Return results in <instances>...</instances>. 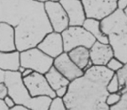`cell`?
Segmentation results:
<instances>
[{
    "label": "cell",
    "instance_id": "obj_27",
    "mask_svg": "<svg viewBox=\"0 0 127 110\" xmlns=\"http://www.w3.org/2000/svg\"><path fill=\"white\" fill-rule=\"evenodd\" d=\"M4 103L6 104V106L8 107V108L11 109V108H12L13 107L16 105V103H15V101H14V100L12 99V98L11 97L10 95H6L5 97L4 98Z\"/></svg>",
    "mask_w": 127,
    "mask_h": 110
},
{
    "label": "cell",
    "instance_id": "obj_30",
    "mask_svg": "<svg viewBox=\"0 0 127 110\" xmlns=\"http://www.w3.org/2000/svg\"><path fill=\"white\" fill-rule=\"evenodd\" d=\"M33 70H32V69H30V68H25V70H24V72L21 74V75H22V77H26V76H28V75H32V73H33Z\"/></svg>",
    "mask_w": 127,
    "mask_h": 110
},
{
    "label": "cell",
    "instance_id": "obj_12",
    "mask_svg": "<svg viewBox=\"0 0 127 110\" xmlns=\"http://www.w3.org/2000/svg\"><path fill=\"white\" fill-rule=\"evenodd\" d=\"M69 18L70 26H82L85 16L82 0H58Z\"/></svg>",
    "mask_w": 127,
    "mask_h": 110
},
{
    "label": "cell",
    "instance_id": "obj_33",
    "mask_svg": "<svg viewBox=\"0 0 127 110\" xmlns=\"http://www.w3.org/2000/svg\"><path fill=\"white\" fill-rule=\"evenodd\" d=\"M0 110H10V108L6 106L4 100L0 99Z\"/></svg>",
    "mask_w": 127,
    "mask_h": 110
},
{
    "label": "cell",
    "instance_id": "obj_15",
    "mask_svg": "<svg viewBox=\"0 0 127 110\" xmlns=\"http://www.w3.org/2000/svg\"><path fill=\"white\" fill-rule=\"evenodd\" d=\"M17 50L14 29L5 23H0V51L11 52Z\"/></svg>",
    "mask_w": 127,
    "mask_h": 110
},
{
    "label": "cell",
    "instance_id": "obj_18",
    "mask_svg": "<svg viewBox=\"0 0 127 110\" xmlns=\"http://www.w3.org/2000/svg\"><path fill=\"white\" fill-rule=\"evenodd\" d=\"M82 26L94 37L96 41L100 42L102 44H109V38L101 30L100 21L94 18H86Z\"/></svg>",
    "mask_w": 127,
    "mask_h": 110
},
{
    "label": "cell",
    "instance_id": "obj_9",
    "mask_svg": "<svg viewBox=\"0 0 127 110\" xmlns=\"http://www.w3.org/2000/svg\"><path fill=\"white\" fill-rule=\"evenodd\" d=\"M101 30L106 36L127 33V17L124 11L117 9L100 21Z\"/></svg>",
    "mask_w": 127,
    "mask_h": 110
},
{
    "label": "cell",
    "instance_id": "obj_14",
    "mask_svg": "<svg viewBox=\"0 0 127 110\" xmlns=\"http://www.w3.org/2000/svg\"><path fill=\"white\" fill-rule=\"evenodd\" d=\"M109 44L112 48L114 57L123 63H127V33L120 35H109Z\"/></svg>",
    "mask_w": 127,
    "mask_h": 110
},
{
    "label": "cell",
    "instance_id": "obj_16",
    "mask_svg": "<svg viewBox=\"0 0 127 110\" xmlns=\"http://www.w3.org/2000/svg\"><path fill=\"white\" fill-rule=\"evenodd\" d=\"M71 60L84 72L92 66L90 59L89 49L85 47H77L68 52Z\"/></svg>",
    "mask_w": 127,
    "mask_h": 110
},
{
    "label": "cell",
    "instance_id": "obj_36",
    "mask_svg": "<svg viewBox=\"0 0 127 110\" xmlns=\"http://www.w3.org/2000/svg\"><path fill=\"white\" fill-rule=\"evenodd\" d=\"M124 13H125V16L127 17V7L125 8V10H124Z\"/></svg>",
    "mask_w": 127,
    "mask_h": 110
},
{
    "label": "cell",
    "instance_id": "obj_10",
    "mask_svg": "<svg viewBox=\"0 0 127 110\" xmlns=\"http://www.w3.org/2000/svg\"><path fill=\"white\" fill-rule=\"evenodd\" d=\"M53 67L70 82L82 76L85 73L71 61L66 52H63L58 57L54 58Z\"/></svg>",
    "mask_w": 127,
    "mask_h": 110
},
{
    "label": "cell",
    "instance_id": "obj_17",
    "mask_svg": "<svg viewBox=\"0 0 127 110\" xmlns=\"http://www.w3.org/2000/svg\"><path fill=\"white\" fill-rule=\"evenodd\" d=\"M20 52L18 50L11 52L0 51V69L4 71H18L20 67Z\"/></svg>",
    "mask_w": 127,
    "mask_h": 110
},
{
    "label": "cell",
    "instance_id": "obj_1",
    "mask_svg": "<svg viewBox=\"0 0 127 110\" xmlns=\"http://www.w3.org/2000/svg\"><path fill=\"white\" fill-rule=\"evenodd\" d=\"M0 23L14 29L16 49L19 52L37 47L52 31L44 3L36 0H0Z\"/></svg>",
    "mask_w": 127,
    "mask_h": 110
},
{
    "label": "cell",
    "instance_id": "obj_4",
    "mask_svg": "<svg viewBox=\"0 0 127 110\" xmlns=\"http://www.w3.org/2000/svg\"><path fill=\"white\" fill-rule=\"evenodd\" d=\"M53 58L44 54L37 47L25 49L19 54L20 66L43 75L47 73L53 66Z\"/></svg>",
    "mask_w": 127,
    "mask_h": 110
},
{
    "label": "cell",
    "instance_id": "obj_5",
    "mask_svg": "<svg viewBox=\"0 0 127 110\" xmlns=\"http://www.w3.org/2000/svg\"><path fill=\"white\" fill-rule=\"evenodd\" d=\"M64 44V52L68 53L77 47L90 49L96 39L83 26H69L61 33Z\"/></svg>",
    "mask_w": 127,
    "mask_h": 110
},
{
    "label": "cell",
    "instance_id": "obj_2",
    "mask_svg": "<svg viewBox=\"0 0 127 110\" xmlns=\"http://www.w3.org/2000/svg\"><path fill=\"white\" fill-rule=\"evenodd\" d=\"M113 75L105 66L92 65L71 81L63 97L67 110H110L105 101L109 94L106 86Z\"/></svg>",
    "mask_w": 127,
    "mask_h": 110
},
{
    "label": "cell",
    "instance_id": "obj_35",
    "mask_svg": "<svg viewBox=\"0 0 127 110\" xmlns=\"http://www.w3.org/2000/svg\"><path fill=\"white\" fill-rule=\"evenodd\" d=\"M36 1H38V2L41 3H45L47 1H58V0H36Z\"/></svg>",
    "mask_w": 127,
    "mask_h": 110
},
{
    "label": "cell",
    "instance_id": "obj_29",
    "mask_svg": "<svg viewBox=\"0 0 127 110\" xmlns=\"http://www.w3.org/2000/svg\"><path fill=\"white\" fill-rule=\"evenodd\" d=\"M127 7V0H117V9L124 11Z\"/></svg>",
    "mask_w": 127,
    "mask_h": 110
},
{
    "label": "cell",
    "instance_id": "obj_25",
    "mask_svg": "<svg viewBox=\"0 0 127 110\" xmlns=\"http://www.w3.org/2000/svg\"><path fill=\"white\" fill-rule=\"evenodd\" d=\"M120 98H121V93H112V94H108L107 97H106V104L109 107L113 106V105L117 104L119 101Z\"/></svg>",
    "mask_w": 127,
    "mask_h": 110
},
{
    "label": "cell",
    "instance_id": "obj_11",
    "mask_svg": "<svg viewBox=\"0 0 127 110\" xmlns=\"http://www.w3.org/2000/svg\"><path fill=\"white\" fill-rule=\"evenodd\" d=\"M41 51L51 58L58 57L64 52V44L61 33L51 31L48 33L37 46Z\"/></svg>",
    "mask_w": 127,
    "mask_h": 110
},
{
    "label": "cell",
    "instance_id": "obj_21",
    "mask_svg": "<svg viewBox=\"0 0 127 110\" xmlns=\"http://www.w3.org/2000/svg\"><path fill=\"white\" fill-rule=\"evenodd\" d=\"M106 89L109 94L119 92V81H118V77L116 73H114V75L109 80L107 86H106Z\"/></svg>",
    "mask_w": 127,
    "mask_h": 110
},
{
    "label": "cell",
    "instance_id": "obj_3",
    "mask_svg": "<svg viewBox=\"0 0 127 110\" xmlns=\"http://www.w3.org/2000/svg\"><path fill=\"white\" fill-rule=\"evenodd\" d=\"M4 84L7 87L8 95L14 100L16 105H21L32 110H48L51 98L48 96L32 97L18 71H6Z\"/></svg>",
    "mask_w": 127,
    "mask_h": 110
},
{
    "label": "cell",
    "instance_id": "obj_34",
    "mask_svg": "<svg viewBox=\"0 0 127 110\" xmlns=\"http://www.w3.org/2000/svg\"><path fill=\"white\" fill-rule=\"evenodd\" d=\"M24 70H25V68H24V67H22V66H20V67H19V68H18V71L19 72L20 74H22V73L24 72Z\"/></svg>",
    "mask_w": 127,
    "mask_h": 110
},
{
    "label": "cell",
    "instance_id": "obj_24",
    "mask_svg": "<svg viewBox=\"0 0 127 110\" xmlns=\"http://www.w3.org/2000/svg\"><path fill=\"white\" fill-rule=\"evenodd\" d=\"M110 110H127V91L122 93L119 101L110 107Z\"/></svg>",
    "mask_w": 127,
    "mask_h": 110
},
{
    "label": "cell",
    "instance_id": "obj_19",
    "mask_svg": "<svg viewBox=\"0 0 127 110\" xmlns=\"http://www.w3.org/2000/svg\"><path fill=\"white\" fill-rule=\"evenodd\" d=\"M44 76H45L49 85L54 91L58 90V88L64 87V86H69L70 82H71L53 66L48 70L47 73L44 74Z\"/></svg>",
    "mask_w": 127,
    "mask_h": 110
},
{
    "label": "cell",
    "instance_id": "obj_32",
    "mask_svg": "<svg viewBox=\"0 0 127 110\" xmlns=\"http://www.w3.org/2000/svg\"><path fill=\"white\" fill-rule=\"evenodd\" d=\"M5 72L4 70L0 69V83H4L5 81Z\"/></svg>",
    "mask_w": 127,
    "mask_h": 110
},
{
    "label": "cell",
    "instance_id": "obj_23",
    "mask_svg": "<svg viewBox=\"0 0 127 110\" xmlns=\"http://www.w3.org/2000/svg\"><path fill=\"white\" fill-rule=\"evenodd\" d=\"M124 64H125V63H122L120 60H118V58L113 56V57L107 63V64H106L105 67L108 68V69L112 71L113 73H117L118 70H120L122 68H123Z\"/></svg>",
    "mask_w": 127,
    "mask_h": 110
},
{
    "label": "cell",
    "instance_id": "obj_20",
    "mask_svg": "<svg viewBox=\"0 0 127 110\" xmlns=\"http://www.w3.org/2000/svg\"><path fill=\"white\" fill-rule=\"evenodd\" d=\"M117 75L119 81V93L127 91V63H125L123 68L117 72Z\"/></svg>",
    "mask_w": 127,
    "mask_h": 110
},
{
    "label": "cell",
    "instance_id": "obj_7",
    "mask_svg": "<svg viewBox=\"0 0 127 110\" xmlns=\"http://www.w3.org/2000/svg\"><path fill=\"white\" fill-rule=\"evenodd\" d=\"M23 82L32 97L48 96L51 99L56 97L55 91L51 88L43 74L33 72L32 75L24 77Z\"/></svg>",
    "mask_w": 127,
    "mask_h": 110
},
{
    "label": "cell",
    "instance_id": "obj_31",
    "mask_svg": "<svg viewBox=\"0 0 127 110\" xmlns=\"http://www.w3.org/2000/svg\"><path fill=\"white\" fill-rule=\"evenodd\" d=\"M10 110H32L30 108H27L24 106H21V105H15L12 108H11Z\"/></svg>",
    "mask_w": 127,
    "mask_h": 110
},
{
    "label": "cell",
    "instance_id": "obj_6",
    "mask_svg": "<svg viewBox=\"0 0 127 110\" xmlns=\"http://www.w3.org/2000/svg\"><path fill=\"white\" fill-rule=\"evenodd\" d=\"M44 6L52 31L62 33L70 26L67 14L58 1H47Z\"/></svg>",
    "mask_w": 127,
    "mask_h": 110
},
{
    "label": "cell",
    "instance_id": "obj_26",
    "mask_svg": "<svg viewBox=\"0 0 127 110\" xmlns=\"http://www.w3.org/2000/svg\"><path fill=\"white\" fill-rule=\"evenodd\" d=\"M67 90H68V86H64V87H61L60 88H58V90L55 91V94H56L57 97L63 98L64 96L66 94Z\"/></svg>",
    "mask_w": 127,
    "mask_h": 110
},
{
    "label": "cell",
    "instance_id": "obj_8",
    "mask_svg": "<svg viewBox=\"0 0 127 110\" xmlns=\"http://www.w3.org/2000/svg\"><path fill=\"white\" fill-rule=\"evenodd\" d=\"M85 16L101 21L117 10V0H82Z\"/></svg>",
    "mask_w": 127,
    "mask_h": 110
},
{
    "label": "cell",
    "instance_id": "obj_28",
    "mask_svg": "<svg viewBox=\"0 0 127 110\" xmlns=\"http://www.w3.org/2000/svg\"><path fill=\"white\" fill-rule=\"evenodd\" d=\"M6 95H8V89L4 83H0V99H4Z\"/></svg>",
    "mask_w": 127,
    "mask_h": 110
},
{
    "label": "cell",
    "instance_id": "obj_13",
    "mask_svg": "<svg viewBox=\"0 0 127 110\" xmlns=\"http://www.w3.org/2000/svg\"><path fill=\"white\" fill-rule=\"evenodd\" d=\"M90 59L92 65L106 66L107 63L114 56L112 48L109 44H102L96 41L89 49Z\"/></svg>",
    "mask_w": 127,
    "mask_h": 110
},
{
    "label": "cell",
    "instance_id": "obj_22",
    "mask_svg": "<svg viewBox=\"0 0 127 110\" xmlns=\"http://www.w3.org/2000/svg\"><path fill=\"white\" fill-rule=\"evenodd\" d=\"M48 110H67L65 104L64 102L63 98L55 97L51 99V101L49 105Z\"/></svg>",
    "mask_w": 127,
    "mask_h": 110
}]
</instances>
